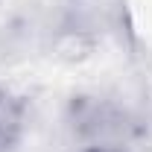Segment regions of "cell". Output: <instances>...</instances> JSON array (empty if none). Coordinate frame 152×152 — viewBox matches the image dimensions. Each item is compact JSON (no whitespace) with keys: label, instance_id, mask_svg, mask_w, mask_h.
I'll list each match as a JSON object with an SVG mask.
<instances>
[{"label":"cell","instance_id":"1","mask_svg":"<svg viewBox=\"0 0 152 152\" xmlns=\"http://www.w3.org/2000/svg\"><path fill=\"white\" fill-rule=\"evenodd\" d=\"M26 123V105L12 91L0 88V152H9L23 134Z\"/></svg>","mask_w":152,"mask_h":152},{"label":"cell","instance_id":"2","mask_svg":"<svg viewBox=\"0 0 152 152\" xmlns=\"http://www.w3.org/2000/svg\"><path fill=\"white\" fill-rule=\"evenodd\" d=\"M85 152H126L123 146H88Z\"/></svg>","mask_w":152,"mask_h":152}]
</instances>
